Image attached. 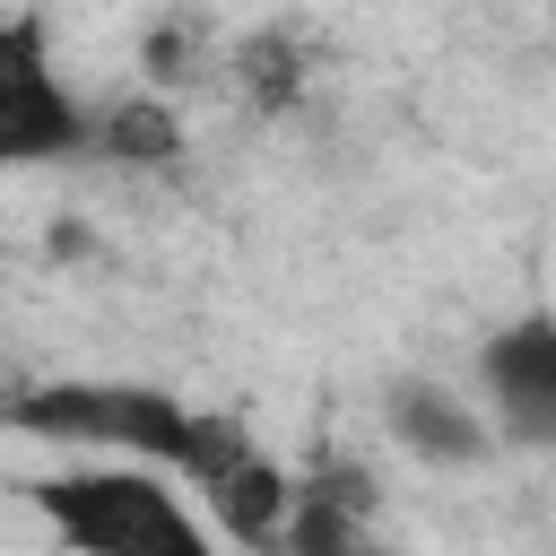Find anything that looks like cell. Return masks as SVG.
I'll return each instance as SVG.
<instances>
[{"instance_id":"obj_4","label":"cell","mask_w":556,"mask_h":556,"mask_svg":"<svg viewBox=\"0 0 556 556\" xmlns=\"http://www.w3.org/2000/svg\"><path fill=\"white\" fill-rule=\"evenodd\" d=\"M0 148H9V165H43V156L96 148V113H78L70 87L52 78L35 17H9V35H0Z\"/></svg>"},{"instance_id":"obj_9","label":"cell","mask_w":556,"mask_h":556,"mask_svg":"<svg viewBox=\"0 0 556 556\" xmlns=\"http://www.w3.org/2000/svg\"><path fill=\"white\" fill-rule=\"evenodd\" d=\"M348 556H391V547H374V539H365V547H348Z\"/></svg>"},{"instance_id":"obj_6","label":"cell","mask_w":556,"mask_h":556,"mask_svg":"<svg viewBox=\"0 0 556 556\" xmlns=\"http://www.w3.org/2000/svg\"><path fill=\"white\" fill-rule=\"evenodd\" d=\"M391 434L417 452V460H443V469H469L486 452V417L469 400H452L443 382H400L391 391Z\"/></svg>"},{"instance_id":"obj_8","label":"cell","mask_w":556,"mask_h":556,"mask_svg":"<svg viewBox=\"0 0 556 556\" xmlns=\"http://www.w3.org/2000/svg\"><path fill=\"white\" fill-rule=\"evenodd\" d=\"M235 70H243V87H252L261 104H287V96L304 87V70H295V43H287V35L243 43V52H235Z\"/></svg>"},{"instance_id":"obj_1","label":"cell","mask_w":556,"mask_h":556,"mask_svg":"<svg viewBox=\"0 0 556 556\" xmlns=\"http://www.w3.org/2000/svg\"><path fill=\"white\" fill-rule=\"evenodd\" d=\"M35 504L70 556H208V530L191 521V504L139 460L35 478Z\"/></svg>"},{"instance_id":"obj_2","label":"cell","mask_w":556,"mask_h":556,"mask_svg":"<svg viewBox=\"0 0 556 556\" xmlns=\"http://www.w3.org/2000/svg\"><path fill=\"white\" fill-rule=\"evenodd\" d=\"M9 426L43 434V443H104L122 460L182 469L200 408H182L174 391H148V382H35V391L9 400Z\"/></svg>"},{"instance_id":"obj_3","label":"cell","mask_w":556,"mask_h":556,"mask_svg":"<svg viewBox=\"0 0 556 556\" xmlns=\"http://www.w3.org/2000/svg\"><path fill=\"white\" fill-rule=\"evenodd\" d=\"M182 478L208 495V521H217L235 547H261V556L287 547V521H295V495H304V486H295L287 469H269L235 417H208V408H200V434H191V452H182Z\"/></svg>"},{"instance_id":"obj_5","label":"cell","mask_w":556,"mask_h":556,"mask_svg":"<svg viewBox=\"0 0 556 556\" xmlns=\"http://www.w3.org/2000/svg\"><path fill=\"white\" fill-rule=\"evenodd\" d=\"M478 374H486V400H495V426L504 434L556 443V313L504 321L478 348Z\"/></svg>"},{"instance_id":"obj_7","label":"cell","mask_w":556,"mask_h":556,"mask_svg":"<svg viewBox=\"0 0 556 556\" xmlns=\"http://www.w3.org/2000/svg\"><path fill=\"white\" fill-rule=\"evenodd\" d=\"M96 156H113V165H174L182 156V122L156 96H122L113 113H96Z\"/></svg>"}]
</instances>
